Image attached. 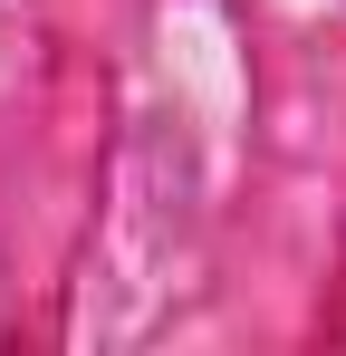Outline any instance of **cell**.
I'll return each instance as SVG.
<instances>
[]
</instances>
